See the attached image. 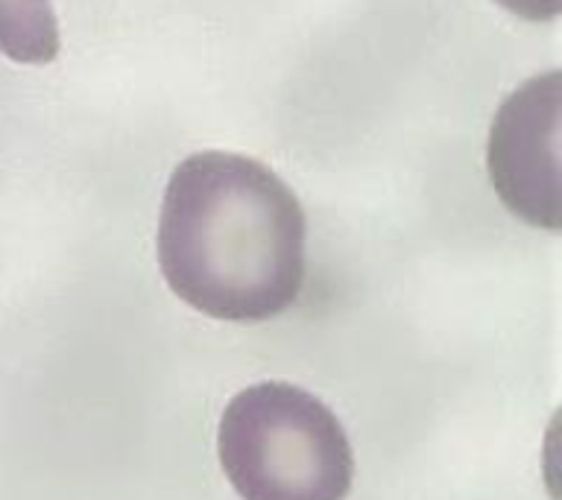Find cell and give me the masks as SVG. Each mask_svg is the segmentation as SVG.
<instances>
[{
  "mask_svg": "<svg viewBox=\"0 0 562 500\" xmlns=\"http://www.w3.org/2000/svg\"><path fill=\"white\" fill-rule=\"evenodd\" d=\"M495 3L525 21H553L562 7V0H495Z\"/></svg>",
  "mask_w": 562,
  "mask_h": 500,
  "instance_id": "5b68a950",
  "label": "cell"
},
{
  "mask_svg": "<svg viewBox=\"0 0 562 500\" xmlns=\"http://www.w3.org/2000/svg\"><path fill=\"white\" fill-rule=\"evenodd\" d=\"M560 70L530 77L501 103L490 129V179L509 214L560 231Z\"/></svg>",
  "mask_w": 562,
  "mask_h": 500,
  "instance_id": "3957f363",
  "label": "cell"
},
{
  "mask_svg": "<svg viewBox=\"0 0 562 500\" xmlns=\"http://www.w3.org/2000/svg\"><path fill=\"white\" fill-rule=\"evenodd\" d=\"M53 0H0V53L18 65H50L59 56Z\"/></svg>",
  "mask_w": 562,
  "mask_h": 500,
  "instance_id": "277c9868",
  "label": "cell"
},
{
  "mask_svg": "<svg viewBox=\"0 0 562 500\" xmlns=\"http://www.w3.org/2000/svg\"><path fill=\"white\" fill-rule=\"evenodd\" d=\"M220 465L244 500H346L355 456L340 419L316 395L263 380L223 410Z\"/></svg>",
  "mask_w": 562,
  "mask_h": 500,
  "instance_id": "7a4b0ae2",
  "label": "cell"
},
{
  "mask_svg": "<svg viewBox=\"0 0 562 500\" xmlns=\"http://www.w3.org/2000/svg\"><path fill=\"white\" fill-rule=\"evenodd\" d=\"M307 219L296 193L252 156L193 152L167 182L158 266L176 296L226 322H267L305 284Z\"/></svg>",
  "mask_w": 562,
  "mask_h": 500,
  "instance_id": "6da1fadb",
  "label": "cell"
}]
</instances>
